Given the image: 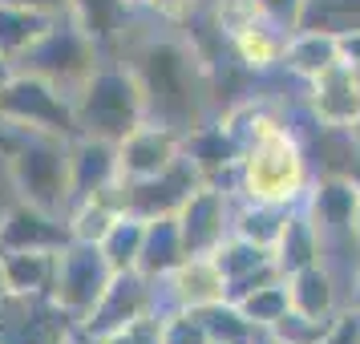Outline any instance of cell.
Segmentation results:
<instances>
[{"instance_id": "obj_1", "label": "cell", "mask_w": 360, "mask_h": 344, "mask_svg": "<svg viewBox=\"0 0 360 344\" xmlns=\"http://www.w3.org/2000/svg\"><path fill=\"white\" fill-rule=\"evenodd\" d=\"M134 65L142 94H146V117L162 122L174 130H195L198 122H207L211 106V65L195 49V41H146L142 49L122 53Z\"/></svg>"}, {"instance_id": "obj_2", "label": "cell", "mask_w": 360, "mask_h": 344, "mask_svg": "<svg viewBox=\"0 0 360 344\" xmlns=\"http://www.w3.org/2000/svg\"><path fill=\"white\" fill-rule=\"evenodd\" d=\"M311 158L295 126H279L239 158V198L267 207H300L311 191Z\"/></svg>"}, {"instance_id": "obj_3", "label": "cell", "mask_w": 360, "mask_h": 344, "mask_svg": "<svg viewBox=\"0 0 360 344\" xmlns=\"http://www.w3.org/2000/svg\"><path fill=\"white\" fill-rule=\"evenodd\" d=\"M73 114H77V134H94L110 142H122L146 122L142 82L122 53H105L94 65V73L73 94Z\"/></svg>"}, {"instance_id": "obj_4", "label": "cell", "mask_w": 360, "mask_h": 344, "mask_svg": "<svg viewBox=\"0 0 360 344\" xmlns=\"http://www.w3.org/2000/svg\"><path fill=\"white\" fill-rule=\"evenodd\" d=\"M0 154L8 158L13 186L25 203H37L53 215L69 211V203H73V191H69V138L0 122Z\"/></svg>"}, {"instance_id": "obj_5", "label": "cell", "mask_w": 360, "mask_h": 344, "mask_svg": "<svg viewBox=\"0 0 360 344\" xmlns=\"http://www.w3.org/2000/svg\"><path fill=\"white\" fill-rule=\"evenodd\" d=\"M101 57H105V49H101L98 41L85 33L73 17H61L49 33L37 41L33 49L20 57L17 69L45 77V82H53L57 89H65L69 98H73V94L82 89V82L94 73V65H98Z\"/></svg>"}, {"instance_id": "obj_6", "label": "cell", "mask_w": 360, "mask_h": 344, "mask_svg": "<svg viewBox=\"0 0 360 344\" xmlns=\"http://www.w3.org/2000/svg\"><path fill=\"white\" fill-rule=\"evenodd\" d=\"M0 122H13L37 134H57V138H77V114L73 98L53 82L17 69L8 85L0 89Z\"/></svg>"}, {"instance_id": "obj_7", "label": "cell", "mask_w": 360, "mask_h": 344, "mask_svg": "<svg viewBox=\"0 0 360 344\" xmlns=\"http://www.w3.org/2000/svg\"><path fill=\"white\" fill-rule=\"evenodd\" d=\"M158 312H166L162 284H158V279L142 276L138 267H134V272H114L110 288H105L101 300H98V308L77 324V336L89 340V344L105 340V336H114V332L138 324V320H146V316H158Z\"/></svg>"}, {"instance_id": "obj_8", "label": "cell", "mask_w": 360, "mask_h": 344, "mask_svg": "<svg viewBox=\"0 0 360 344\" xmlns=\"http://www.w3.org/2000/svg\"><path fill=\"white\" fill-rule=\"evenodd\" d=\"M114 267L101 255L98 243H82V239H69L57 251V272H53V292L49 300L65 312L73 324H82L89 312L98 308L101 292L110 288Z\"/></svg>"}, {"instance_id": "obj_9", "label": "cell", "mask_w": 360, "mask_h": 344, "mask_svg": "<svg viewBox=\"0 0 360 344\" xmlns=\"http://www.w3.org/2000/svg\"><path fill=\"white\" fill-rule=\"evenodd\" d=\"M308 219L316 223L320 239H324V263L340 251V247H356L360 251V179L356 174H316L311 191L300 203Z\"/></svg>"}, {"instance_id": "obj_10", "label": "cell", "mask_w": 360, "mask_h": 344, "mask_svg": "<svg viewBox=\"0 0 360 344\" xmlns=\"http://www.w3.org/2000/svg\"><path fill=\"white\" fill-rule=\"evenodd\" d=\"M179 231L186 255H214L235 235V195L223 186L202 182L195 195L179 207Z\"/></svg>"}, {"instance_id": "obj_11", "label": "cell", "mask_w": 360, "mask_h": 344, "mask_svg": "<svg viewBox=\"0 0 360 344\" xmlns=\"http://www.w3.org/2000/svg\"><path fill=\"white\" fill-rule=\"evenodd\" d=\"M202 170L195 166V158L182 150L162 174H150L138 182H122V207L142 219H158V215H179V207L202 186Z\"/></svg>"}, {"instance_id": "obj_12", "label": "cell", "mask_w": 360, "mask_h": 344, "mask_svg": "<svg viewBox=\"0 0 360 344\" xmlns=\"http://www.w3.org/2000/svg\"><path fill=\"white\" fill-rule=\"evenodd\" d=\"M304 89H308V110L316 117V126H324L332 134L360 130V69L356 65L336 61Z\"/></svg>"}, {"instance_id": "obj_13", "label": "cell", "mask_w": 360, "mask_h": 344, "mask_svg": "<svg viewBox=\"0 0 360 344\" xmlns=\"http://www.w3.org/2000/svg\"><path fill=\"white\" fill-rule=\"evenodd\" d=\"M179 154H182V130L146 117L138 130H130L117 142V174H122V182L150 179V174H162Z\"/></svg>"}, {"instance_id": "obj_14", "label": "cell", "mask_w": 360, "mask_h": 344, "mask_svg": "<svg viewBox=\"0 0 360 344\" xmlns=\"http://www.w3.org/2000/svg\"><path fill=\"white\" fill-rule=\"evenodd\" d=\"M182 150L195 158V166L202 170V179L211 186H223L231 195H239V158H243V150L223 126V117H207L195 130H186L182 134Z\"/></svg>"}, {"instance_id": "obj_15", "label": "cell", "mask_w": 360, "mask_h": 344, "mask_svg": "<svg viewBox=\"0 0 360 344\" xmlns=\"http://www.w3.org/2000/svg\"><path fill=\"white\" fill-rule=\"evenodd\" d=\"M73 235H69L65 215H53L37 203L17 198L4 219H0V255L8 251H61Z\"/></svg>"}, {"instance_id": "obj_16", "label": "cell", "mask_w": 360, "mask_h": 344, "mask_svg": "<svg viewBox=\"0 0 360 344\" xmlns=\"http://www.w3.org/2000/svg\"><path fill=\"white\" fill-rule=\"evenodd\" d=\"M162 300L166 308H211V304H223L227 295V276L214 255H186V260L162 279Z\"/></svg>"}, {"instance_id": "obj_17", "label": "cell", "mask_w": 360, "mask_h": 344, "mask_svg": "<svg viewBox=\"0 0 360 344\" xmlns=\"http://www.w3.org/2000/svg\"><path fill=\"white\" fill-rule=\"evenodd\" d=\"M117 182H122V174H117V142L94 138V134L69 138V191H73V203L101 195Z\"/></svg>"}, {"instance_id": "obj_18", "label": "cell", "mask_w": 360, "mask_h": 344, "mask_svg": "<svg viewBox=\"0 0 360 344\" xmlns=\"http://www.w3.org/2000/svg\"><path fill=\"white\" fill-rule=\"evenodd\" d=\"M214 260H219L223 276H227V295L231 300H243L247 292H255V288H263V284L283 279L276 255H271V247L251 243V239H243V235H231L227 243L214 251Z\"/></svg>"}, {"instance_id": "obj_19", "label": "cell", "mask_w": 360, "mask_h": 344, "mask_svg": "<svg viewBox=\"0 0 360 344\" xmlns=\"http://www.w3.org/2000/svg\"><path fill=\"white\" fill-rule=\"evenodd\" d=\"M340 276L332 263H308L288 276V295H292V308L295 312H308V316H336V312L348 304Z\"/></svg>"}, {"instance_id": "obj_20", "label": "cell", "mask_w": 360, "mask_h": 344, "mask_svg": "<svg viewBox=\"0 0 360 344\" xmlns=\"http://www.w3.org/2000/svg\"><path fill=\"white\" fill-rule=\"evenodd\" d=\"M336 61H344L340 37L336 33H328V29H295V33L288 37V49H283L279 69L292 73L300 85H308V82H316L324 69L336 65Z\"/></svg>"}, {"instance_id": "obj_21", "label": "cell", "mask_w": 360, "mask_h": 344, "mask_svg": "<svg viewBox=\"0 0 360 344\" xmlns=\"http://www.w3.org/2000/svg\"><path fill=\"white\" fill-rule=\"evenodd\" d=\"M271 255H276L283 276H292V272H300V267L324 260V239H320V231H316V223L308 219L304 207H292V211H288L283 231H279L276 247H271Z\"/></svg>"}, {"instance_id": "obj_22", "label": "cell", "mask_w": 360, "mask_h": 344, "mask_svg": "<svg viewBox=\"0 0 360 344\" xmlns=\"http://www.w3.org/2000/svg\"><path fill=\"white\" fill-rule=\"evenodd\" d=\"M186 260V243H182V231L174 215H158V219H146V239H142V260H138V272L162 284L179 263Z\"/></svg>"}, {"instance_id": "obj_23", "label": "cell", "mask_w": 360, "mask_h": 344, "mask_svg": "<svg viewBox=\"0 0 360 344\" xmlns=\"http://www.w3.org/2000/svg\"><path fill=\"white\" fill-rule=\"evenodd\" d=\"M69 17L77 20L105 53H117V41L130 29L134 8L126 0H69Z\"/></svg>"}, {"instance_id": "obj_24", "label": "cell", "mask_w": 360, "mask_h": 344, "mask_svg": "<svg viewBox=\"0 0 360 344\" xmlns=\"http://www.w3.org/2000/svg\"><path fill=\"white\" fill-rule=\"evenodd\" d=\"M57 20L61 17H49V13H37V8H20V4H4L0 0V57H8L17 65Z\"/></svg>"}, {"instance_id": "obj_25", "label": "cell", "mask_w": 360, "mask_h": 344, "mask_svg": "<svg viewBox=\"0 0 360 344\" xmlns=\"http://www.w3.org/2000/svg\"><path fill=\"white\" fill-rule=\"evenodd\" d=\"M122 211H126V207H122V182L110 186V191H101V195L77 198V203H69V211H65L69 235L82 239V243H101L105 231L114 227V219Z\"/></svg>"}, {"instance_id": "obj_26", "label": "cell", "mask_w": 360, "mask_h": 344, "mask_svg": "<svg viewBox=\"0 0 360 344\" xmlns=\"http://www.w3.org/2000/svg\"><path fill=\"white\" fill-rule=\"evenodd\" d=\"M219 117H223V126L231 130V138L239 142V150L255 146L259 138H267L271 130H279V126L288 122V117L279 114L276 101H267V98H239Z\"/></svg>"}, {"instance_id": "obj_27", "label": "cell", "mask_w": 360, "mask_h": 344, "mask_svg": "<svg viewBox=\"0 0 360 344\" xmlns=\"http://www.w3.org/2000/svg\"><path fill=\"white\" fill-rule=\"evenodd\" d=\"M4 272H8V292L13 295H49L57 251H8Z\"/></svg>"}, {"instance_id": "obj_28", "label": "cell", "mask_w": 360, "mask_h": 344, "mask_svg": "<svg viewBox=\"0 0 360 344\" xmlns=\"http://www.w3.org/2000/svg\"><path fill=\"white\" fill-rule=\"evenodd\" d=\"M142 239H146V219H142V215L122 211L98 247H101V255L110 260L114 272H134L138 260H142Z\"/></svg>"}, {"instance_id": "obj_29", "label": "cell", "mask_w": 360, "mask_h": 344, "mask_svg": "<svg viewBox=\"0 0 360 344\" xmlns=\"http://www.w3.org/2000/svg\"><path fill=\"white\" fill-rule=\"evenodd\" d=\"M288 211H292V207L247 203V198L235 195V235H243V239H251V243H259V247H276Z\"/></svg>"}, {"instance_id": "obj_30", "label": "cell", "mask_w": 360, "mask_h": 344, "mask_svg": "<svg viewBox=\"0 0 360 344\" xmlns=\"http://www.w3.org/2000/svg\"><path fill=\"white\" fill-rule=\"evenodd\" d=\"M336 316H340V312H336ZM336 316H308V312L288 308L263 336H267V344H328Z\"/></svg>"}, {"instance_id": "obj_31", "label": "cell", "mask_w": 360, "mask_h": 344, "mask_svg": "<svg viewBox=\"0 0 360 344\" xmlns=\"http://www.w3.org/2000/svg\"><path fill=\"white\" fill-rule=\"evenodd\" d=\"M235 304L243 308V316H247L255 328H259V332H267V328L276 324L283 312L292 308V295H288V276H283V279H271V284H263V288H255V292H247L243 300H235Z\"/></svg>"}, {"instance_id": "obj_32", "label": "cell", "mask_w": 360, "mask_h": 344, "mask_svg": "<svg viewBox=\"0 0 360 344\" xmlns=\"http://www.w3.org/2000/svg\"><path fill=\"white\" fill-rule=\"evenodd\" d=\"M158 344H211L202 312H195V308L158 312Z\"/></svg>"}, {"instance_id": "obj_33", "label": "cell", "mask_w": 360, "mask_h": 344, "mask_svg": "<svg viewBox=\"0 0 360 344\" xmlns=\"http://www.w3.org/2000/svg\"><path fill=\"white\" fill-rule=\"evenodd\" d=\"M304 29H328V33H352L360 29V0H308Z\"/></svg>"}, {"instance_id": "obj_34", "label": "cell", "mask_w": 360, "mask_h": 344, "mask_svg": "<svg viewBox=\"0 0 360 344\" xmlns=\"http://www.w3.org/2000/svg\"><path fill=\"white\" fill-rule=\"evenodd\" d=\"M202 320H207L211 340H255V336H259V328L247 320L243 308H239L235 300H223V304L202 308Z\"/></svg>"}, {"instance_id": "obj_35", "label": "cell", "mask_w": 360, "mask_h": 344, "mask_svg": "<svg viewBox=\"0 0 360 344\" xmlns=\"http://www.w3.org/2000/svg\"><path fill=\"white\" fill-rule=\"evenodd\" d=\"M251 8L271 25H279L283 33L304 29V17H308V0H251Z\"/></svg>"}, {"instance_id": "obj_36", "label": "cell", "mask_w": 360, "mask_h": 344, "mask_svg": "<svg viewBox=\"0 0 360 344\" xmlns=\"http://www.w3.org/2000/svg\"><path fill=\"white\" fill-rule=\"evenodd\" d=\"M142 13H150L154 20H162V25H191L198 13V0H150Z\"/></svg>"}, {"instance_id": "obj_37", "label": "cell", "mask_w": 360, "mask_h": 344, "mask_svg": "<svg viewBox=\"0 0 360 344\" xmlns=\"http://www.w3.org/2000/svg\"><path fill=\"white\" fill-rule=\"evenodd\" d=\"M94 344H158V316H146V320H138V324L122 328V332L105 336V340H94Z\"/></svg>"}, {"instance_id": "obj_38", "label": "cell", "mask_w": 360, "mask_h": 344, "mask_svg": "<svg viewBox=\"0 0 360 344\" xmlns=\"http://www.w3.org/2000/svg\"><path fill=\"white\" fill-rule=\"evenodd\" d=\"M17 186H13V174H8V158L0 154V219H4V211L17 203Z\"/></svg>"}, {"instance_id": "obj_39", "label": "cell", "mask_w": 360, "mask_h": 344, "mask_svg": "<svg viewBox=\"0 0 360 344\" xmlns=\"http://www.w3.org/2000/svg\"><path fill=\"white\" fill-rule=\"evenodd\" d=\"M4 4L37 8V13H49V17H69V0H4Z\"/></svg>"}, {"instance_id": "obj_40", "label": "cell", "mask_w": 360, "mask_h": 344, "mask_svg": "<svg viewBox=\"0 0 360 344\" xmlns=\"http://www.w3.org/2000/svg\"><path fill=\"white\" fill-rule=\"evenodd\" d=\"M340 57L348 61V65L360 69V29H352V33L340 37Z\"/></svg>"}, {"instance_id": "obj_41", "label": "cell", "mask_w": 360, "mask_h": 344, "mask_svg": "<svg viewBox=\"0 0 360 344\" xmlns=\"http://www.w3.org/2000/svg\"><path fill=\"white\" fill-rule=\"evenodd\" d=\"M344 292H348V304L360 308V260H356V267H352V276H348V288H344Z\"/></svg>"}, {"instance_id": "obj_42", "label": "cell", "mask_w": 360, "mask_h": 344, "mask_svg": "<svg viewBox=\"0 0 360 344\" xmlns=\"http://www.w3.org/2000/svg\"><path fill=\"white\" fill-rule=\"evenodd\" d=\"M13 73H17V65H13L8 57H0V89L8 85V77H13Z\"/></svg>"}, {"instance_id": "obj_43", "label": "cell", "mask_w": 360, "mask_h": 344, "mask_svg": "<svg viewBox=\"0 0 360 344\" xmlns=\"http://www.w3.org/2000/svg\"><path fill=\"white\" fill-rule=\"evenodd\" d=\"M8 272H4V255H0V300H8Z\"/></svg>"}, {"instance_id": "obj_44", "label": "cell", "mask_w": 360, "mask_h": 344, "mask_svg": "<svg viewBox=\"0 0 360 344\" xmlns=\"http://www.w3.org/2000/svg\"><path fill=\"white\" fill-rule=\"evenodd\" d=\"M126 4H130V8H134V13H142V8H146V4H150V0H126Z\"/></svg>"}, {"instance_id": "obj_45", "label": "cell", "mask_w": 360, "mask_h": 344, "mask_svg": "<svg viewBox=\"0 0 360 344\" xmlns=\"http://www.w3.org/2000/svg\"><path fill=\"white\" fill-rule=\"evenodd\" d=\"M65 344H89V340H82V336H77V332H73V336H69Z\"/></svg>"}, {"instance_id": "obj_46", "label": "cell", "mask_w": 360, "mask_h": 344, "mask_svg": "<svg viewBox=\"0 0 360 344\" xmlns=\"http://www.w3.org/2000/svg\"><path fill=\"white\" fill-rule=\"evenodd\" d=\"M356 235H360V227H356Z\"/></svg>"}]
</instances>
